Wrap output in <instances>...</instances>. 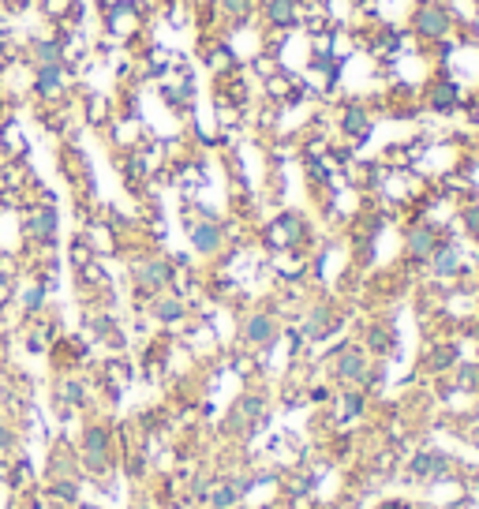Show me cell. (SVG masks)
Segmentation results:
<instances>
[{"label": "cell", "mask_w": 479, "mask_h": 509, "mask_svg": "<svg viewBox=\"0 0 479 509\" xmlns=\"http://www.w3.org/2000/svg\"><path fill=\"white\" fill-rule=\"evenodd\" d=\"M56 229H60V217L53 210V203H23V217H19V233L30 240V244H53L56 240Z\"/></svg>", "instance_id": "cell-1"}, {"label": "cell", "mask_w": 479, "mask_h": 509, "mask_svg": "<svg viewBox=\"0 0 479 509\" xmlns=\"http://www.w3.org/2000/svg\"><path fill=\"white\" fill-rule=\"evenodd\" d=\"M454 30V12L442 5V0H424L412 15V35L420 42H442Z\"/></svg>", "instance_id": "cell-2"}, {"label": "cell", "mask_w": 479, "mask_h": 509, "mask_svg": "<svg viewBox=\"0 0 479 509\" xmlns=\"http://www.w3.org/2000/svg\"><path fill=\"white\" fill-rule=\"evenodd\" d=\"M135 284H139L143 296L165 293L169 284H173V266H169L165 259H146V263L135 266Z\"/></svg>", "instance_id": "cell-3"}, {"label": "cell", "mask_w": 479, "mask_h": 509, "mask_svg": "<svg viewBox=\"0 0 479 509\" xmlns=\"http://www.w3.org/2000/svg\"><path fill=\"white\" fill-rule=\"evenodd\" d=\"M254 12L263 15L266 26H274V30H289V26L300 23L304 5H300V0H259V5H254Z\"/></svg>", "instance_id": "cell-4"}, {"label": "cell", "mask_w": 479, "mask_h": 509, "mask_svg": "<svg viewBox=\"0 0 479 509\" xmlns=\"http://www.w3.org/2000/svg\"><path fill=\"white\" fill-rule=\"evenodd\" d=\"M191 244H195V251H203V254H214L221 244H225V236H221V225H214V221H199V225H191Z\"/></svg>", "instance_id": "cell-5"}, {"label": "cell", "mask_w": 479, "mask_h": 509, "mask_svg": "<svg viewBox=\"0 0 479 509\" xmlns=\"http://www.w3.org/2000/svg\"><path fill=\"white\" fill-rule=\"evenodd\" d=\"M83 240H86V247L94 251V254H109L113 247H116V233H113V225H86V233H83Z\"/></svg>", "instance_id": "cell-6"}, {"label": "cell", "mask_w": 479, "mask_h": 509, "mask_svg": "<svg viewBox=\"0 0 479 509\" xmlns=\"http://www.w3.org/2000/svg\"><path fill=\"white\" fill-rule=\"evenodd\" d=\"M150 311H154L157 323H180L187 307H184V300H180V296H162V293H157V296H154V304H150Z\"/></svg>", "instance_id": "cell-7"}, {"label": "cell", "mask_w": 479, "mask_h": 509, "mask_svg": "<svg viewBox=\"0 0 479 509\" xmlns=\"http://www.w3.org/2000/svg\"><path fill=\"white\" fill-rule=\"evenodd\" d=\"M83 109H86V124H94V127H102V124H109V98H102V94H94V90H86L83 94Z\"/></svg>", "instance_id": "cell-8"}, {"label": "cell", "mask_w": 479, "mask_h": 509, "mask_svg": "<svg viewBox=\"0 0 479 509\" xmlns=\"http://www.w3.org/2000/svg\"><path fill=\"white\" fill-rule=\"evenodd\" d=\"M244 337L251 344H266L274 337V318L270 314H251L247 323H244Z\"/></svg>", "instance_id": "cell-9"}, {"label": "cell", "mask_w": 479, "mask_h": 509, "mask_svg": "<svg viewBox=\"0 0 479 509\" xmlns=\"http://www.w3.org/2000/svg\"><path fill=\"white\" fill-rule=\"evenodd\" d=\"M344 132L353 135V139H364V135L371 132V116H367V109L348 105V109H344Z\"/></svg>", "instance_id": "cell-10"}, {"label": "cell", "mask_w": 479, "mask_h": 509, "mask_svg": "<svg viewBox=\"0 0 479 509\" xmlns=\"http://www.w3.org/2000/svg\"><path fill=\"white\" fill-rule=\"evenodd\" d=\"M263 86H266V98H274V102H284V98L293 94V79H289V75H281V72H274Z\"/></svg>", "instance_id": "cell-11"}, {"label": "cell", "mask_w": 479, "mask_h": 509, "mask_svg": "<svg viewBox=\"0 0 479 509\" xmlns=\"http://www.w3.org/2000/svg\"><path fill=\"white\" fill-rule=\"evenodd\" d=\"M408 251L420 254V259H427V254H434V233L431 229H416L408 236Z\"/></svg>", "instance_id": "cell-12"}, {"label": "cell", "mask_w": 479, "mask_h": 509, "mask_svg": "<svg viewBox=\"0 0 479 509\" xmlns=\"http://www.w3.org/2000/svg\"><path fill=\"white\" fill-rule=\"evenodd\" d=\"M221 12L240 19V23H247L254 15V0H221Z\"/></svg>", "instance_id": "cell-13"}, {"label": "cell", "mask_w": 479, "mask_h": 509, "mask_svg": "<svg viewBox=\"0 0 479 509\" xmlns=\"http://www.w3.org/2000/svg\"><path fill=\"white\" fill-rule=\"evenodd\" d=\"M45 296H49V293L42 289V284H30V289L23 293V311H26V314H38V311L45 307Z\"/></svg>", "instance_id": "cell-14"}, {"label": "cell", "mask_w": 479, "mask_h": 509, "mask_svg": "<svg viewBox=\"0 0 479 509\" xmlns=\"http://www.w3.org/2000/svg\"><path fill=\"white\" fill-rule=\"evenodd\" d=\"M68 259H72V266L79 270V266H86L90 259H98V254H94V251L86 247V240L79 236V240H72V247H68Z\"/></svg>", "instance_id": "cell-15"}, {"label": "cell", "mask_w": 479, "mask_h": 509, "mask_svg": "<svg viewBox=\"0 0 479 509\" xmlns=\"http://www.w3.org/2000/svg\"><path fill=\"white\" fill-rule=\"evenodd\" d=\"M341 374H344V378H356V374H364V356L356 353V348H348V353L341 356Z\"/></svg>", "instance_id": "cell-16"}, {"label": "cell", "mask_w": 479, "mask_h": 509, "mask_svg": "<svg viewBox=\"0 0 479 509\" xmlns=\"http://www.w3.org/2000/svg\"><path fill=\"white\" fill-rule=\"evenodd\" d=\"M454 94H457L454 86H434V90H431V105H434V109H454V102H457Z\"/></svg>", "instance_id": "cell-17"}, {"label": "cell", "mask_w": 479, "mask_h": 509, "mask_svg": "<svg viewBox=\"0 0 479 509\" xmlns=\"http://www.w3.org/2000/svg\"><path fill=\"white\" fill-rule=\"evenodd\" d=\"M12 293H15V284H12V270L0 266V304H8V300H12Z\"/></svg>", "instance_id": "cell-18"}, {"label": "cell", "mask_w": 479, "mask_h": 509, "mask_svg": "<svg viewBox=\"0 0 479 509\" xmlns=\"http://www.w3.org/2000/svg\"><path fill=\"white\" fill-rule=\"evenodd\" d=\"M12 442V427L5 424V420H0V450H5V445Z\"/></svg>", "instance_id": "cell-19"}, {"label": "cell", "mask_w": 479, "mask_h": 509, "mask_svg": "<svg viewBox=\"0 0 479 509\" xmlns=\"http://www.w3.org/2000/svg\"><path fill=\"white\" fill-rule=\"evenodd\" d=\"M8 116V98H5V90H0V120Z\"/></svg>", "instance_id": "cell-20"}, {"label": "cell", "mask_w": 479, "mask_h": 509, "mask_svg": "<svg viewBox=\"0 0 479 509\" xmlns=\"http://www.w3.org/2000/svg\"><path fill=\"white\" fill-rule=\"evenodd\" d=\"M0 72H5V60H0Z\"/></svg>", "instance_id": "cell-21"}]
</instances>
